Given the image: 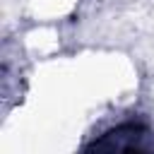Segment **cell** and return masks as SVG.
<instances>
[{"instance_id":"1","label":"cell","mask_w":154,"mask_h":154,"mask_svg":"<svg viewBox=\"0 0 154 154\" xmlns=\"http://www.w3.org/2000/svg\"><path fill=\"white\" fill-rule=\"evenodd\" d=\"M147 137H149V132L142 125L125 123V125H118L116 130H111L108 135H103L91 147L94 149H111V152L113 149H147L149 147Z\"/></svg>"}]
</instances>
